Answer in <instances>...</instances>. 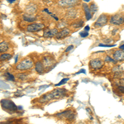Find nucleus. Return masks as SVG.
Wrapping results in <instances>:
<instances>
[{"instance_id": "obj_1", "label": "nucleus", "mask_w": 124, "mask_h": 124, "mask_svg": "<svg viewBox=\"0 0 124 124\" xmlns=\"http://www.w3.org/2000/svg\"><path fill=\"white\" fill-rule=\"evenodd\" d=\"M66 93V90L65 89H56L51 93H48L46 94L43 95L39 99V103H46V102L54 100V99H59L64 97Z\"/></svg>"}, {"instance_id": "obj_2", "label": "nucleus", "mask_w": 124, "mask_h": 124, "mask_svg": "<svg viewBox=\"0 0 124 124\" xmlns=\"http://www.w3.org/2000/svg\"><path fill=\"white\" fill-rule=\"evenodd\" d=\"M0 103H1V106L3 109L8 112H10V113H12V112L13 113V112L18 110V107H17V105L9 99H2Z\"/></svg>"}, {"instance_id": "obj_3", "label": "nucleus", "mask_w": 124, "mask_h": 124, "mask_svg": "<svg viewBox=\"0 0 124 124\" xmlns=\"http://www.w3.org/2000/svg\"><path fill=\"white\" fill-rule=\"evenodd\" d=\"M33 65H34V63H33L32 60L26 59V60H23L22 62H20L19 64H17V66H16V69L21 71L27 70H30L31 68H32Z\"/></svg>"}, {"instance_id": "obj_4", "label": "nucleus", "mask_w": 124, "mask_h": 124, "mask_svg": "<svg viewBox=\"0 0 124 124\" xmlns=\"http://www.w3.org/2000/svg\"><path fill=\"white\" fill-rule=\"evenodd\" d=\"M56 117L61 119H66L69 120V121H72L75 117V113L73 110H65L64 112L57 113Z\"/></svg>"}, {"instance_id": "obj_5", "label": "nucleus", "mask_w": 124, "mask_h": 124, "mask_svg": "<svg viewBox=\"0 0 124 124\" xmlns=\"http://www.w3.org/2000/svg\"><path fill=\"white\" fill-rule=\"evenodd\" d=\"M44 27H45L44 24L40 23H35L29 24L27 27V31H29V32H36V31L42 30Z\"/></svg>"}, {"instance_id": "obj_6", "label": "nucleus", "mask_w": 124, "mask_h": 124, "mask_svg": "<svg viewBox=\"0 0 124 124\" xmlns=\"http://www.w3.org/2000/svg\"><path fill=\"white\" fill-rule=\"evenodd\" d=\"M110 23L114 26H121L124 24V16L116 14L111 17L110 19Z\"/></svg>"}, {"instance_id": "obj_7", "label": "nucleus", "mask_w": 124, "mask_h": 124, "mask_svg": "<svg viewBox=\"0 0 124 124\" xmlns=\"http://www.w3.org/2000/svg\"><path fill=\"white\" fill-rule=\"evenodd\" d=\"M103 65H104V62L100 59H98V58L91 60L90 62H89V66L93 70L101 69V68L103 66Z\"/></svg>"}, {"instance_id": "obj_8", "label": "nucleus", "mask_w": 124, "mask_h": 124, "mask_svg": "<svg viewBox=\"0 0 124 124\" xmlns=\"http://www.w3.org/2000/svg\"><path fill=\"white\" fill-rule=\"evenodd\" d=\"M108 21V15L106 14H102L99 17V18L97 19V21L94 23V27H102L103 26H105L107 24Z\"/></svg>"}, {"instance_id": "obj_9", "label": "nucleus", "mask_w": 124, "mask_h": 124, "mask_svg": "<svg viewBox=\"0 0 124 124\" xmlns=\"http://www.w3.org/2000/svg\"><path fill=\"white\" fill-rule=\"evenodd\" d=\"M77 3H79V0H60L58 4L61 7L70 8L75 6Z\"/></svg>"}, {"instance_id": "obj_10", "label": "nucleus", "mask_w": 124, "mask_h": 124, "mask_svg": "<svg viewBox=\"0 0 124 124\" xmlns=\"http://www.w3.org/2000/svg\"><path fill=\"white\" fill-rule=\"evenodd\" d=\"M113 60H114L116 62L124 61V51H121V50L115 51L113 55Z\"/></svg>"}, {"instance_id": "obj_11", "label": "nucleus", "mask_w": 124, "mask_h": 124, "mask_svg": "<svg viewBox=\"0 0 124 124\" xmlns=\"http://www.w3.org/2000/svg\"><path fill=\"white\" fill-rule=\"evenodd\" d=\"M70 29L66 28V27H64V28H62L61 31H58V33L56 34V36H55V37H56V39L58 40H61V39H63L65 38V37H68V36L70 35Z\"/></svg>"}, {"instance_id": "obj_12", "label": "nucleus", "mask_w": 124, "mask_h": 124, "mask_svg": "<svg viewBox=\"0 0 124 124\" xmlns=\"http://www.w3.org/2000/svg\"><path fill=\"white\" fill-rule=\"evenodd\" d=\"M57 33H58V30L56 28L46 29L44 31L43 37H55Z\"/></svg>"}, {"instance_id": "obj_13", "label": "nucleus", "mask_w": 124, "mask_h": 124, "mask_svg": "<svg viewBox=\"0 0 124 124\" xmlns=\"http://www.w3.org/2000/svg\"><path fill=\"white\" fill-rule=\"evenodd\" d=\"M42 62H43V65L45 67H51V65L55 64V61L52 59L51 57L50 56H45L43 57V60H42Z\"/></svg>"}, {"instance_id": "obj_14", "label": "nucleus", "mask_w": 124, "mask_h": 124, "mask_svg": "<svg viewBox=\"0 0 124 124\" xmlns=\"http://www.w3.org/2000/svg\"><path fill=\"white\" fill-rule=\"evenodd\" d=\"M83 9H84V11H85L86 19L90 20L92 18V13H91L90 8H89V6L88 5L87 3H84V4H83Z\"/></svg>"}, {"instance_id": "obj_15", "label": "nucleus", "mask_w": 124, "mask_h": 124, "mask_svg": "<svg viewBox=\"0 0 124 124\" xmlns=\"http://www.w3.org/2000/svg\"><path fill=\"white\" fill-rule=\"evenodd\" d=\"M35 69H36V71L38 74H43L44 70H45V66H44L42 62L37 61L35 65Z\"/></svg>"}, {"instance_id": "obj_16", "label": "nucleus", "mask_w": 124, "mask_h": 124, "mask_svg": "<svg viewBox=\"0 0 124 124\" xmlns=\"http://www.w3.org/2000/svg\"><path fill=\"white\" fill-rule=\"evenodd\" d=\"M25 11L27 13V14H31L35 13L37 12V6L34 4H30L28 6H27L25 8Z\"/></svg>"}, {"instance_id": "obj_17", "label": "nucleus", "mask_w": 124, "mask_h": 124, "mask_svg": "<svg viewBox=\"0 0 124 124\" xmlns=\"http://www.w3.org/2000/svg\"><path fill=\"white\" fill-rule=\"evenodd\" d=\"M9 49V45L7 41H3L0 43V53L6 52Z\"/></svg>"}, {"instance_id": "obj_18", "label": "nucleus", "mask_w": 124, "mask_h": 124, "mask_svg": "<svg viewBox=\"0 0 124 124\" xmlns=\"http://www.w3.org/2000/svg\"><path fill=\"white\" fill-rule=\"evenodd\" d=\"M23 19L27 22H29V23H32V22L36 21L37 17L35 16L31 15V14H24L23 15Z\"/></svg>"}, {"instance_id": "obj_19", "label": "nucleus", "mask_w": 124, "mask_h": 124, "mask_svg": "<svg viewBox=\"0 0 124 124\" xmlns=\"http://www.w3.org/2000/svg\"><path fill=\"white\" fill-rule=\"evenodd\" d=\"M76 16H77V12L75 11V10H73V9L70 10V11L67 13V17H68V18H71V19L75 18V17H76Z\"/></svg>"}, {"instance_id": "obj_20", "label": "nucleus", "mask_w": 124, "mask_h": 124, "mask_svg": "<svg viewBox=\"0 0 124 124\" xmlns=\"http://www.w3.org/2000/svg\"><path fill=\"white\" fill-rule=\"evenodd\" d=\"M12 57V55H10V54H2L1 55H0V61H7V60H9L10 58Z\"/></svg>"}, {"instance_id": "obj_21", "label": "nucleus", "mask_w": 124, "mask_h": 124, "mask_svg": "<svg viewBox=\"0 0 124 124\" xmlns=\"http://www.w3.org/2000/svg\"><path fill=\"white\" fill-rule=\"evenodd\" d=\"M89 8L91 10V13H96L98 11V6L95 4V3H92V4L89 6Z\"/></svg>"}, {"instance_id": "obj_22", "label": "nucleus", "mask_w": 124, "mask_h": 124, "mask_svg": "<svg viewBox=\"0 0 124 124\" xmlns=\"http://www.w3.org/2000/svg\"><path fill=\"white\" fill-rule=\"evenodd\" d=\"M83 24H84L83 21H79V22H76V23H73L72 26H73L74 27H75V28H78V27H81L82 26H83Z\"/></svg>"}, {"instance_id": "obj_23", "label": "nucleus", "mask_w": 124, "mask_h": 124, "mask_svg": "<svg viewBox=\"0 0 124 124\" xmlns=\"http://www.w3.org/2000/svg\"><path fill=\"white\" fill-rule=\"evenodd\" d=\"M5 76L7 77V79H8V80H12V81H14V76H13V75H11L10 73L8 72H7V73H5Z\"/></svg>"}, {"instance_id": "obj_24", "label": "nucleus", "mask_w": 124, "mask_h": 124, "mask_svg": "<svg viewBox=\"0 0 124 124\" xmlns=\"http://www.w3.org/2000/svg\"><path fill=\"white\" fill-rule=\"evenodd\" d=\"M67 81H69V78H65V79H62V80L60 82V83L56 84V85H55V86H56V87H58V86H61L62 85H65V84H66Z\"/></svg>"}, {"instance_id": "obj_25", "label": "nucleus", "mask_w": 124, "mask_h": 124, "mask_svg": "<svg viewBox=\"0 0 124 124\" xmlns=\"http://www.w3.org/2000/svg\"><path fill=\"white\" fill-rule=\"evenodd\" d=\"M104 61L105 62H113V63H114V64H116L117 62H116L113 59V58H111L109 56V55H107L106 56V58H105V60H104Z\"/></svg>"}, {"instance_id": "obj_26", "label": "nucleus", "mask_w": 124, "mask_h": 124, "mask_svg": "<svg viewBox=\"0 0 124 124\" xmlns=\"http://www.w3.org/2000/svg\"><path fill=\"white\" fill-rule=\"evenodd\" d=\"M79 36H80L81 37H87L88 36H89V32L85 31H80V32H79Z\"/></svg>"}, {"instance_id": "obj_27", "label": "nucleus", "mask_w": 124, "mask_h": 124, "mask_svg": "<svg viewBox=\"0 0 124 124\" xmlns=\"http://www.w3.org/2000/svg\"><path fill=\"white\" fill-rule=\"evenodd\" d=\"M99 47H114L115 45H107V44H99Z\"/></svg>"}, {"instance_id": "obj_28", "label": "nucleus", "mask_w": 124, "mask_h": 124, "mask_svg": "<svg viewBox=\"0 0 124 124\" xmlns=\"http://www.w3.org/2000/svg\"><path fill=\"white\" fill-rule=\"evenodd\" d=\"M44 12H46V13H49V14H50V15H51V17H54V18H55V20H57V21H58V20H59V19H58V17H55V15H54V14H53V13H50V12H49V11H48V9H47V8H45V9H44Z\"/></svg>"}, {"instance_id": "obj_29", "label": "nucleus", "mask_w": 124, "mask_h": 124, "mask_svg": "<svg viewBox=\"0 0 124 124\" xmlns=\"http://www.w3.org/2000/svg\"><path fill=\"white\" fill-rule=\"evenodd\" d=\"M117 90H118L120 93H124V86L123 85H120L117 87Z\"/></svg>"}, {"instance_id": "obj_30", "label": "nucleus", "mask_w": 124, "mask_h": 124, "mask_svg": "<svg viewBox=\"0 0 124 124\" xmlns=\"http://www.w3.org/2000/svg\"><path fill=\"white\" fill-rule=\"evenodd\" d=\"M17 77H18L20 79H24L25 78H27V75H26V74H19V75H17Z\"/></svg>"}, {"instance_id": "obj_31", "label": "nucleus", "mask_w": 124, "mask_h": 124, "mask_svg": "<svg viewBox=\"0 0 124 124\" xmlns=\"http://www.w3.org/2000/svg\"><path fill=\"white\" fill-rule=\"evenodd\" d=\"M74 48V46L73 45H70V46H68L67 48H66V50H65V52H68V51H71L72 49H73Z\"/></svg>"}, {"instance_id": "obj_32", "label": "nucleus", "mask_w": 124, "mask_h": 124, "mask_svg": "<svg viewBox=\"0 0 124 124\" xmlns=\"http://www.w3.org/2000/svg\"><path fill=\"white\" fill-rule=\"evenodd\" d=\"M81 73H84V74H85V73H86L85 70H84V69L80 70H79V72H77V73H76V75H79V74H81Z\"/></svg>"}, {"instance_id": "obj_33", "label": "nucleus", "mask_w": 124, "mask_h": 124, "mask_svg": "<svg viewBox=\"0 0 124 124\" xmlns=\"http://www.w3.org/2000/svg\"><path fill=\"white\" fill-rule=\"evenodd\" d=\"M119 49L121 50V51H124V44H123V45H122V46H119Z\"/></svg>"}, {"instance_id": "obj_34", "label": "nucleus", "mask_w": 124, "mask_h": 124, "mask_svg": "<svg viewBox=\"0 0 124 124\" xmlns=\"http://www.w3.org/2000/svg\"><path fill=\"white\" fill-rule=\"evenodd\" d=\"M85 31H89V26H86L85 27Z\"/></svg>"}, {"instance_id": "obj_35", "label": "nucleus", "mask_w": 124, "mask_h": 124, "mask_svg": "<svg viewBox=\"0 0 124 124\" xmlns=\"http://www.w3.org/2000/svg\"><path fill=\"white\" fill-rule=\"evenodd\" d=\"M8 3H13V2H15V0H7Z\"/></svg>"}, {"instance_id": "obj_36", "label": "nucleus", "mask_w": 124, "mask_h": 124, "mask_svg": "<svg viewBox=\"0 0 124 124\" xmlns=\"http://www.w3.org/2000/svg\"><path fill=\"white\" fill-rule=\"evenodd\" d=\"M84 1H85V3H89V2H90L91 0H84Z\"/></svg>"}, {"instance_id": "obj_37", "label": "nucleus", "mask_w": 124, "mask_h": 124, "mask_svg": "<svg viewBox=\"0 0 124 124\" xmlns=\"http://www.w3.org/2000/svg\"><path fill=\"white\" fill-rule=\"evenodd\" d=\"M4 124H12L11 123H9V122H8V123H4Z\"/></svg>"}]
</instances>
